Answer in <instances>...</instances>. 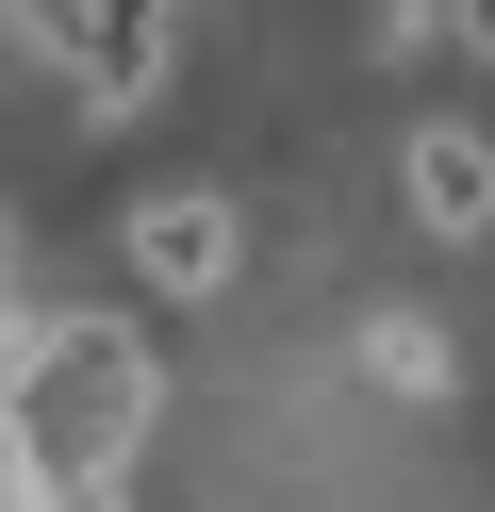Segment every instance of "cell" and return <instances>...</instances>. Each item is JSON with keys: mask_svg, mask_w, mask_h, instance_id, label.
Wrapping results in <instances>:
<instances>
[{"mask_svg": "<svg viewBox=\"0 0 495 512\" xmlns=\"http://www.w3.org/2000/svg\"><path fill=\"white\" fill-rule=\"evenodd\" d=\"M149 331L132 314H50V331H17V397H0V446H17L33 512H116L132 446H149Z\"/></svg>", "mask_w": 495, "mask_h": 512, "instance_id": "cell-1", "label": "cell"}, {"mask_svg": "<svg viewBox=\"0 0 495 512\" xmlns=\"http://www.w3.org/2000/svg\"><path fill=\"white\" fill-rule=\"evenodd\" d=\"M116 232H132V265H149L165 298H215V281L248 265V232H231V199H215V182H149Z\"/></svg>", "mask_w": 495, "mask_h": 512, "instance_id": "cell-2", "label": "cell"}, {"mask_svg": "<svg viewBox=\"0 0 495 512\" xmlns=\"http://www.w3.org/2000/svg\"><path fill=\"white\" fill-rule=\"evenodd\" d=\"M413 215L429 232H495V133H413Z\"/></svg>", "mask_w": 495, "mask_h": 512, "instance_id": "cell-3", "label": "cell"}, {"mask_svg": "<svg viewBox=\"0 0 495 512\" xmlns=\"http://www.w3.org/2000/svg\"><path fill=\"white\" fill-rule=\"evenodd\" d=\"M363 380H380V397H446V331H429V314H380V331H363Z\"/></svg>", "mask_w": 495, "mask_h": 512, "instance_id": "cell-4", "label": "cell"}, {"mask_svg": "<svg viewBox=\"0 0 495 512\" xmlns=\"http://www.w3.org/2000/svg\"><path fill=\"white\" fill-rule=\"evenodd\" d=\"M446 34H462V50H495V0H446Z\"/></svg>", "mask_w": 495, "mask_h": 512, "instance_id": "cell-5", "label": "cell"}, {"mask_svg": "<svg viewBox=\"0 0 495 512\" xmlns=\"http://www.w3.org/2000/svg\"><path fill=\"white\" fill-rule=\"evenodd\" d=\"M0 512H33V479H17V446H0Z\"/></svg>", "mask_w": 495, "mask_h": 512, "instance_id": "cell-6", "label": "cell"}, {"mask_svg": "<svg viewBox=\"0 0 495 512\" xmlns=\"http://www.w3.org/2000/svg\"><path fill=\"white\" fill-rule=\"evenodd\" d=\"M0 314H17V248H0Z\"/></svg>", "mask_w": 495, "mask_h": 512, "instance_id": "cell-7", "label": "cell"}]
</instances>
